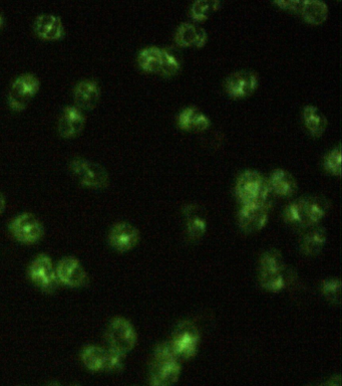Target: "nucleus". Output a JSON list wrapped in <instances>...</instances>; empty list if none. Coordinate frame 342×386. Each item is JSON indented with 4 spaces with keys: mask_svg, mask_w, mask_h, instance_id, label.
Returning <instances> with one entry per match:
<instances>
[{
    "mask_svg": "<svg viewBox=\"0 0 342 386\" xmlns=\"http://www.w3.org/2000/svg\"><path fill=\"white\" fill-rule=\"evenodd\" d=\"M235 193L241 205L256 203L271 210L274 194L268 179L255 170H245L236 181Z\"/></svg>",
    "mask_w": 342,
    "mask_h": 386,
    "instance_id": "f257e3e1",
    "label": "nucleus"
},
{
    "mask_svg": "<svg viewBox=\"0 0 342 386\" xmlns=\"http://www.w3.org/2000/svg\"><path fill=\"white\" fill-rule=\"evenodd\" d=\"M180 375L181 364L173 350L167 345L157 346L151 365V386H174Z\"/></svg>",
    "mask_w": 342,
    "mask_h": 386,
    "instance_id": "f03ea898",
    "label": "nucleus"
},
{
    "mask_svg": "<svg viewBox=\"0 0 342 386\" xmlns=\"http://www.w3.org/2000/svg\"><path fill=\"white\" fill-rule=\"evenodd\" d=\"M70 170L83 187L98 190L109 185V177L106 168L91 160L74 158L70 163Z\"/></svg>",
    "mask_w": 342,
    "mask_h": 386,
    "instance_id": "7ed1b4c3",
    "label": "nucleus"
},
{
    "mask_svg": "<svg viewBox=\"0 0 342 386\" xmlns=\"http://www.w3.org/2000/svg\"><path fill=\"white\" fill-rule=\"evenodd\" d=\"M135 327L124 317H116L109 322L106 331V340L109 349L126 355L137 343Z\"/></svg>",
    "mask_w": 342,
    "mask_h": 386,
    "instance_id": "20e7f679",
    "label": "nucleus"
},
{
    "mask_svg": "<svg viewBox=\"0 0 342 386\" xmlns=\"http://www.w3.org/2000/svg\"><path fill=\"white\" fill-rule=\"evenodd\" d=\"M178 358L187 360L193 358L198 352L200 343V332L190 321L178 324L170 340Z\"/></svg>",
    "mask_w": 342,
    "mask_h": 386,
    "instance_id": "39448f33",
    "label": "nucleus"
},
{
    "mask_svg": "<svg viewBox=\"0 0 342 386\" xmlns=\"http://www.w3.org/2000/svg\"><path fill=\"white\" fill-rule=\"evenodd\" d=\"M41 88L39 78L34 74H23L17 77L8 92V106L12 111L21 112L28 107Z\"/></svg>",
    "mask_w": 342,
    "mask_h": 386,
    "instance_id": "423d86ee",
    "label": "nucleus"
},
{
    "mask_svg": "<svg viewBox=\"0 0 342 386\" xmlns=\"http://www.w3.org/2000/svg\"><path fill=\"white\" fill-rule=\"evenodd\" d=\"M30 281L41 291L52 293L59 285L56 265L47 254L36 256L28 267Z\"/></svg>",
    "mask_w": 342,
    "mask_h": 386,
    "instance_id": "0eeeda50",
    "label": "nucleus"
},
{
    "mask_svg": "<svg viewBox=\"0 0 342 386\" xmlns=\"http://www.w3.org/2000/svg\"><path fill=\"white\" fill-rule=\"evenodd\" d=\"M10 230L13 238L23 245H34L43 236V225L34 214L23 212L10 221Z\"/></svg>",
    "mask_w": 342,
    "mask_h": 386,
    "instance_id": "6e6552de",
    "label": "nucleus"
},
{
    "mask_svg": "<svg viewBox=\"0 0 342 386\" xmlns=\"http://www.w3.org/2000/svg\"><path fill=\"white\" fill-rule=\"evenodd\" d=\"M56 270L59 285L69 288H82L89 281L82 263L74 256L61 258L56 265Z\"/></svg>",
    "mask_w": 342,
    "mask_h": 386,
    "instance_id": "1a4fd4ad",
    "label": "nucleus"
},
{
    "mask_svg": "<svg viewBox=\"0 0 342 386\" xmlns=\"http://www.w3.org/2000/svg\"><path fill=\"white\" fill-rule=\"evenodd\" d=\"M259 78L255 72L240 70L232 72L225 81V89L232 98H245L251 95L257 89Z\"/></svg>",
    "mask_w": 342,
    "mask_h": 386,
    "instance_id": "9d476101",
    "label": "nucleus"
},
{
    "mask_svg": "<svg viewBox=\"0 0 342 386\" xmlns=\"http://www.w3.org/2000/svg\"><path fill=\"white\" fill-rule=\"evenodd\" d=\"M268 208L256 203L243 205L238 212V223L245 234H255L268 223Z\"/></svg>",
    "mask_w": 342,
    "mask_h": 386,
    "instance_id": "9b49d317",
    "label": "nucleus"
},
{
    "mask_svg": "<svg viewBox=\"0 0 342 386\" xmlns=\"http://www.w3.org/2000/svg\"><path fill=\"white\" fill-rule=\"evenodd\" d=\"M140 241V232L129 223H116L109 232V243L114 250L126 253L137 247Z\"/></svg>",
    "mask_w": 342,
    "mask_h": 386,
    "instance_id": "f8f14e48",
    "label": "nucleus"
},
{
    "mask_svg": "<svg viewBox=\"0 0 342 386\" xmlns=\"http://www.w3.org/2000/svg\"><path fill=\"white\" fill-rule=\"evenodd\" d=\"M34 32L43 41H61L65 37V28L58 15L43 13L36 17L34 23Z\"/></svg>",
    "mask_w": 342,
    "mask_h": 386,
    "instance_id": "ddd939ff",
    "label": "nucleus"
},
{
    "mask_svg": "<svg viewBox=\"0 0 342 386\" xmlns=\"http://www.w3.org/2000/svg\"><path fill=\"white\" fill-rule=\"evenodd\" d=\"M100 98V84L94 79L80 81L74 88V100L81 110H92Z\"/></svg>",
    "mask_w": 342,
    "mask_h": 386,
    "instance_id": "4468645a",
    "label": "nucleus"
},
{
    "mask_svg": "<svg viewBox=\"0 0 342 386\" xmlns=\"http://www.w3.org/2000/svg\"><path fill=\"white\" fill-rule=\"evenodd\" d=\"M85 117L82 110L76 106H67L63 110L58 119V130L63 138H74L82 133Z\"/></svg>",
    "mask_w": 342,
    "mask_h": 386,
    "instance_id": "2eb2a0df",
    "label": "nucleus"
},
{
    "mask_svg": "<svg viewBox=\"0 0 342 386\" xmlns=\"http://www.w3.org/2000/svg\"><path fill=\"white\" fill-rule=\"evenodd\" d=\"M300 201L303 210L306 229L319 225L330 208L328 199L319 195H312V196L300 197Z\"/></svg>",
    "mask_w": 342,
    "mask_h": 386,
    "instance_id": "dca6fc26",
    "label": "nucleus"
},
{
    "mask_svg": "<svg viewBox=\"0 0 342 386\" xmlns=\"http://www.w3.org/2000/svg\"><path fill=\"white\" fill-rule=\"evenodd\" d=\"M175 41L180 47L202 48L207 43L208 34L200 26L186 21L178 26Z\"/></svg>",
    "mask_w": 342,
    "mask_h": 386,
    "instance_id": "f3484780",
    "label": "nucleus"
},
{
    "mask_svg": "<svg viewBox=\"0 0 342 386\" xmlns=\"http://www.w3.org/2000/svg\"><path fill=\"white\" fill-rule=\"evenodd\" d=\"M304 230L306 232L300 238V250L306 256H317L325 247L328 241L326 230L317 225Z\"/></svg>",
    "mask_w": 342,
    "mask_h": 386,
    "instance_id": "a211bd4d",
    "label": "nucleus"
},
{
    "mask_svg": "<svg viewBox=\"0 0 342 386\" xmlns=\"http://www.w3.org/2000/svg\"><path fill=\"white\" fill-rule=\"evenodd\" d=\"M178 125L186 131L207 130L211 125V120L195 106L186 107L178 116Z\"/></svg>",
    "mask_w": 342,
    "mask_h": 386,
    "instance_id": "6ab92c4d",
    "label": "nucleus"
},
{
    "mask_svg": "<svg viewBox=\"0 0 342 386\" xmlns=\"http://www.w3.org/2000/svg\"><path fill=\"white\" fill-rule=\"evenodd\" d=\"M272 192L280 197H290L297 192V182L290 172L277 168L272 171L268 179Z\"/></svg>",
    "mask_w": 342,
    "mask_h": 386,
    "instance_id": "aec40b11",
    "label": "nucleus"
},
{
    "mask_svg": "<svg viewBox=\"0 0 342 386\" xmlns=\"http://www.w3.org/2000/svg\"><path fill=\"white\" fill-rule=\"evenodd\" d=\"M83 365L94 372H106L107 362V348L100 346H85L81 354Z\"/></svg>",
    "mask_w": 342,
    "mask_h": 386,
    "instance_id": "412c9836",
    "label": "nucleus"
},
{
    "mask_svg": "<svg viewBox=\"0 0 342 386\" xmlns=\"http://www.w3.org/2000/svg\"><path fill=\"white\" fill-rule=\"evenodd\" d=\"M303 120L307 130L314 137H320L328 128V118L314 105H306L303 108Z\"/></svg>",
    "mask_w": 342,
    "mask_h": 386,
    "instance_id": "4be33fe9",
    "label": "nucleus"
},
{
    "mask_svg": "<svg viewBox=\"0 0 342 386\" xmlns=\"http://www.w3.org/2000/svg\"><path fill=\"white\" fill-rule=\"evenodd\" d=\"M196 208V206L188 205L184 210V214L187 219V223H186L187 236L189 240L193 241L200 240L207 230V221L200 214H197L198 210Z\"/></svg>",
    "mask_w": 342,
    "mask_h": 386,
    "instance_id": "5701e85b",
    "label": "nucleus"
},
{
    "mask_svg": "<svg viewBox=\"0 0 342 386\" xmlns=\"http://www.w3.org/2000/svg\"><path fill=\"white\" fill-rule=\"evenodd\" d=\"M300 14L307 23L320 24L328 17V6L321 0H303Z\"/></svg>",
    "mask_w": 342,
    "mask_h": 386,
    "instance_id": "b1692460",
    "label": "nucleus"
},
{
    "mask_svg": "<svg viewBox=\"0 0 342 386\" xmlns=\"http://www.w3.org/2000/svg\"><path fill=\"white\" fill-rule=\"evenodd\" d=\"M162 54L163 50L156 45L142 48L138 54V63L145 72L160 74L162 68Z\"/></svg>",
    "mask_w": 342,
    "mask_h": 386,
    "instance_id": "393cba45",
    "label": "nucleus"
},
{
    "mask_svg": "<svg viewBox=\"0 0 342 386\" xmlns=\"http://www.w3.org/2000/svg\"><path fill=\"white\" fill-rule=\"evenodd\" d=\"M261 287L270 293H279L287 286L286 269L282 271L259 272Z\"/></svg>",
    "mask_w": 342,
    "mask_h": 386,
    "instance_id": "a878e982",
    "label": "nucleus"
},
{
    "mask_svg": "<svg viewBox=\"0 0 342 386\" xmlns=\"http://www.w3.org/2000/svg\"><path fill=\"white\" fill-rule=\"evenodd\" d=\"M284 219L285 223L295 229L304 230L306 229V219H304L303 210H302L300 199H295L288 203L284 208Z\"/></svg>",
    "mask_w": 342,
    "mask_h": 386,
    "instance_id": "bb28decb",
    "label": "nucleus"
},
{
    "mask_svg": "<svg viewBox=\"0 0 342 386\" xmlns=\"http://www.w3.org/2000/svg\"><path fill=\"white\" fill-rule=\"evenodd\" d=\"M222 6L218 0H197L190 8V17L195 21H205L213 12H216Z\"/></svg>",
    "mask_w": 342,
    "mask_h": 386,
    "instance_id": "cd10ccee",
    "label": "nucleus"
},
{
    "mask_svg": "<svg viewBox=\"0 0 342 386\" xmlns=\"http://www.w3.org/2000/svg\"><path fill=\"white\" fill-rule=\"evenodd\" d=\"M284 256L277 250H269L261 256L259 272L282 271L285 270Z\"/></svg>",
    "mask_w": 342,
    "mask_h": 386,
    "instance_id": "c85d7f7f",
    "label": "nucleus"
},
{
    "mask_svg": "<svg viewBox=\"0 0 342 386\" xmlns=\"http://www.w3.org/2000/svg\"><path fill=\"white\" fill-rule=\"evenodd\" d=\"M320 291L328 301L333 305L341 304V282L339 278H328L323 281Z\"/></svg>",
    "mask_w": 342,
    "mask_h": 386,
    "instance_id": "c756f323",
    "label": "nucleus"
},
{
    "mask_svg": "<svg viewBox=\"0 0 342 386\" xmlns=\"http://www.w3.org/2000/svg\"><path fill=\"white\" fill-rule=\"evenodd\" d=\"M162 68L160 74L165 77H171L176 74L181 70L182 63L174 52L169 50L168 48H162Z\"/></svg>",
    "mask_w": 342,
    "mask_h": 386,
    "instance_id": "7c9ffc66",
    "label": "nucleus"
},
{
    "mask_svg": "<svg viewBox=\"0 0 342 386\" xmlns=\"http://www.w3.org/2000/svg\"><path fill=\"white\" fill-rule=\"evenodd\" d=\"M324 167L331 174L341 176V147L337 145L336 147L330 150L326 154L324 159Z\"/></svg>",
    "mask_w": 342,
    "mask_h": 386,
    "instance_id": "2f4dec72",
    "label": "nucleus"
},
{
    "mask_svg": "<svg viewBox=\"0 0 342 386\" xmlns=\"http://www.w3.org/2000/svg\"><path fill=\"white\" fill-rule=\"evenodd\" d=\"M303 0H278L274 1L276 6H280L282 10H289V12L300 13Z\"/></svg>",
    "mask_w": 342,
    "mask_h": 386,
    "instance_id": "473e14b6",
    "label": "nucleus"
},
{
    "mask_svg": "<svg viewBox=\"0 0 342 386\" xmlns=\"http://www.w3.org/2000/svg\"><path fill=\"white\" fill-rule=\"evenodd\" d=\"M319 386H341V376L332 377L330 380L326 381V383H322Z\"/></svg>",
    "mask_w": 342,
    "mask_h": 386,
    "instance_id": "72a5a7b5",
    "label": "nucleus"
},
{
    "mask_svg": "<svg viewBox=\"0 0 342 386\" xmlns=\"http://www.w3.org/2000/svg\"><path fill=\"white\" fill-rule=\"evenodd\" d=\"M6 197H4V195L2 194L1 192H0V214H1L2 212H4V210H6Z\"/></svg>",
    "mask_w": 342,
    "mask_h": 386,
    "instance_id": "f704fd0d",
    "label": "nucleus"
},
{
    "mask_svg": "<svg viewBox=\"0 0 342 386\" xmlns=\"http://www.w3.org/2000/svg\"><path fill=\"white\" fill-rule=\"evenodd\" d=\"M4 24H6V17H4L3 13L0 12V30L3 28Z\"/></svg>",
    "mask_w": 342,
    "mask_h": 386,
    "instance_id": "c9c22d12",
    "label": "nucleus"
},
{
    "mask_svg": "<svg viewBox=\"0 0 342 386\" xmlns=\"http://www.w3.org/2000/svg\"><path fill=\"white\" fill-rule=\"evenodd\" d=\"M47 386H61V385H59V383H48V385Z\"/></svg>",
    "mask_w": 342,
    "mask_h": 386,
    "instance_id": "e433bc0d",
    "label": "nucleus"
},
{
    "mask_svg": "<svg viewBox=\"0 0 342 386\" xmlns=\"http://www.w3.org/2000/svg\"><path fill=\"white\" fill-rule=\"evenodd\" d=\"M74 386H78V385H74Z\"/></svg>",
    "mask_w": 342,
    "mask_h": 386,
    "instance_id": "4c0bfd02",
    "label": "nucleus"
}]
</instances>
